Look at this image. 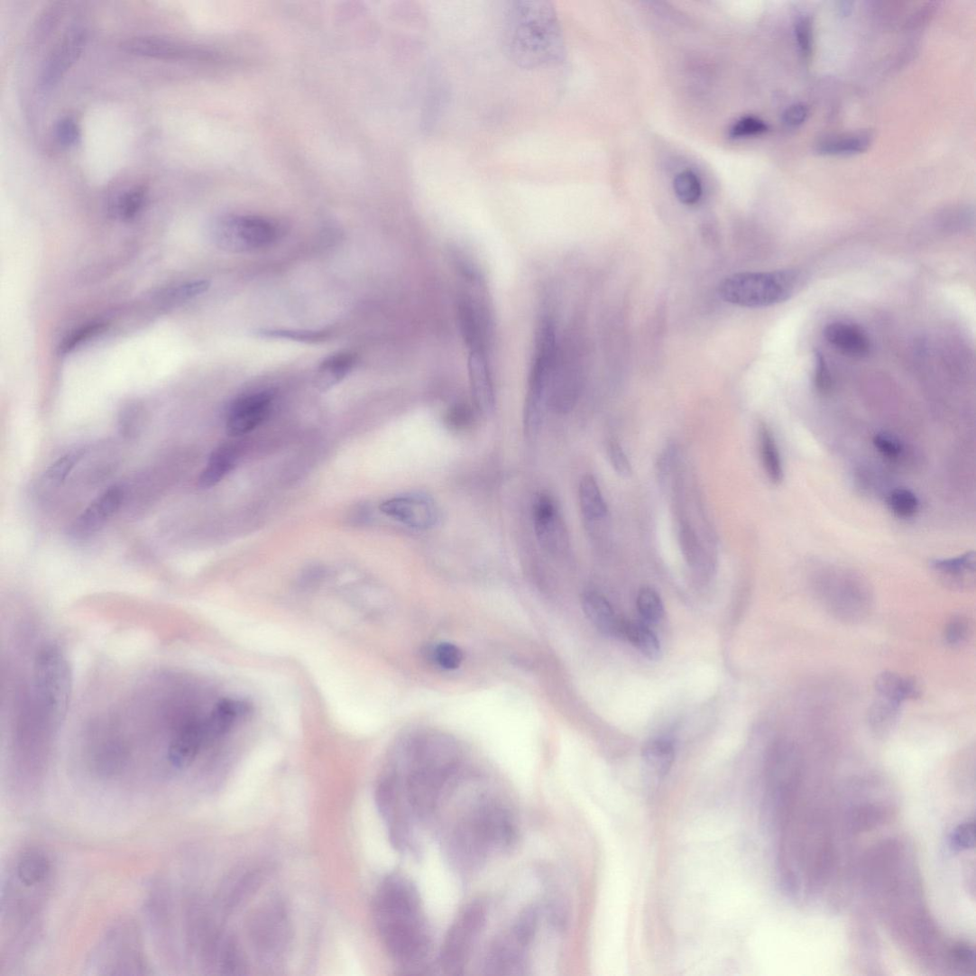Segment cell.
I'll return each mask as SVG.
<instances>
[{"label":"cell","instance_id":"1","mask_svg":"<svg viewBox=\"0 0 976 976\" xmlns=\"http://www.w3.org/2000/svg\"><path fill=\"white\" fill-rule=\"evenodd\" d=\"M69 670L58 648L40 649L19 697L14 744L31 763L43 759L59 729L69 691Z\"/></svg>","mask_w":976,"mask_h":976},{"label":"cell","instance_id":"2","mask_svg":"<svg viewBox=\"0 0 976 976\" xmlns=\"http://www.w3.org/2000/svg\"><path fill=\"white\" fill-rule=\"evenodd\" d=\"M373 916L387 953L407 969L423 967L432 951V935L416 885L405 875L387 878L376 895Z\"/></svg>","mask_w":976,"mask_h":976},{"label":"cell","instance_id":"3","mask_svg":"<svg viewBox=\"0 0 976 976\" xmlns=\"http://www.w3.org/2000/svg\"><path fill=\"white\" fill-rule=\"evenodd\" d=\"M516 839V824L508 807L494 797L482 796L466 805L443 840L453 868L468 875L480 870L492 855L510 850Z\"/></svg>","mask_w":976,"mask_h":976},{"label":"cell","instance_id":"4","mask_svg":"<svg viewBox=\"0 0 976 976\" xmlns=\"http://www.w3.org/2000/svg\"><path fill=\"white\" fill-rule=\"evenodd\" d=\"M506 38L515 60L526 66L557 60L561 33L553 8L547 3H516L507 14Z\"/></svg>","mask_w":976,"mask_h":976},{"label":"cell","instance_id":"5","mask_svg":"<svg viewBox=\"0 0 976 976\" xmlns=\"http://www.w3.org/2000/svg\"><path fill=\"white\" fill-rule=\"evenodd\" d=\"M799 276L795 272H741L723 280L721 298L733 306L760 308L780 304L792 297Z\"/></svg>","mask_w":976,"mask_h":976},{"label":"cell","instance_id":"6","mask_svg":"<svg viewBox=\"0 0 976 976\" xmlns=\"http://www.w3.org/2000/svg\"><path fill=\"white\" fill-rule=\"evenodd\" d=\"M539 907L521 912L511 929L495 938L488 948L483 970L492 975H524L529 969V951L539 924Z\"/></svg>","mask_w":976,"mask_h":976},{"label":"cell","instance_id":"7","mask_svg":"<svg viewBox=\"0 0 976 976\" xmlns=\"http://www.w3.org/2000/svg\"><path fill=\"white\" fill-rule=\"evenodd\" d=\"M558 348L553 319L546 316L542 318L536 333L535 351L526 399L524 424L529 437H534L543 423L545 410L548 409V384Z\"/></svg>","mask_w":976,"mask_h":976},{"label":"cell","instance_id":"8","mask_svg":"<svg viewBox=\"0 0 976 976\" xmlns=\"http://www.w3.org/2000/svg\"><path fill=\"white\" fill-rule=\"evenodd\" d=\"M487 919V907L474 901L462 908L445 938L437 966L444 974L459 975L469 961Z\"/></svg>","mask_w":976,"mask_h":976},{"label":"cell","instance_id":"9","mask_svg":"<svg viewBox=\"0 0 976 976\" xmlns=\"http://www.w3.org/2000/svg\"><path fill=\"white\" fill-rule=\"evenodd\" d=\"M209 234L217 248L238 254L271 246L278 237V230L271 222L259 216L243 215L217 217L212 223Z\"/></svg>","mask_w":976,"mask_h":976},{"label":"cell","instance_id":"10","mask_svg":"<svg viewBox=\"0 0 976 976\" xmlns=\"http://www.w3.org/2000/svg\"><path fill=\"white\" fill-rule=\"evenodd\" d=\"M816 594L824 611L848 625L861 624L872 612L871 593L863 582L852 577L824 579L817 585Z\"/></svg>","mask_w":976,"mask_h":976},{"label":"cell","instance_id":"11","mask_svg":"<svg viewBox=\"0 0 976 976\" xmlns=\"http://www.w3.org/2000/svg\"><path fill=\"white\" fill-rule=\"evenodd\" d=\"M97 959H104V970L111 974H138L145 969L142 945L137 929L129 922L115 925L106 935L97 951Z\"/></svg>","mask_w":976,"mask_h":976},{"label":"cell","instance_id":"12","mask_svg":"<svg viewBox=\"0 0 976 976\" xmlns=\"http://www.w3.org/2000/svg\"><path fill=\"white\" fill-rule=\"evenodd\" d=\"M381 511L409 528L427 530L440 520V509L428 494L413 493L384 501Z\"/></svg>","mask_w":976,"mask_h":976},{"label":"cell","instance_id":"13","mask_svg":"<svg viewBox=\"0 0 976 976\" xmlns=\"http://www.w3.org/2000/svg\"><path fill=\"white\" fill-rule=\"evenodd\" d=\"M534 530L542 548L551 554L568 548V535L558 506L548 493L535 496L532 506Z\"/></svg>","mask_w":976,"mask_h":976},{"label":"cell","instance_id":"14","mask_svg":"<svg viewBox=\"0 0 976 976\" xmlns=\"http://www.w3.org/2000/svg\"><path fill=\"white\" fill-rule=\"evenodd\" d=\"M87 42V30L77 27L67 32L44 63L41 76L42 88L50 89L56 86L78 60Z\"/></svg>","mask_w":976,"mask_h":976},{"label":"cell","instance_id":"15","mask_svg":"<svg viewBox=\"0 0 976 976\" xmlns=\"http://www.w3.org/2000/svg\"><path fill=\"white\" fill-rule=\"evenodd\" d=\"M273 399L272 392L262 391L235 400L228 411V434L243 436L258 428L271 412Z\"/></svg>","mask_w":976,"mask_h":976},{"label":"cell","instance_id":"16","mask_svg":"<svg viewBox=\"0 0 976 976\" xmlns=\"http://www.w3.org/2000/svg\"><path fill=\"white\" fill-rule=\"evenodd\" d=\"M124 493L120 486L108 488L102 495L96 498L74 521L70 533L77 539L97 533L122 507Z\"/></svg>","mask_w":976,"mask_h":976},{"label":"cell","instance_id":"17","mask_svg":"<svg viewBox=\"0 0 976 976\" xmlns=\"http://www.w3.org/2000/svg\"><path fill=\"white\" fill-rule=\"evenodd\" d=\"M459 327L469 351H487L491 322L485 308L476 299L463 294L457 301Z\"/></svg>","mask_w":976,"mask_h":976},{"label":"cell","instance_id":"18","mask_svg":"<svg viewBox=\"0 0 976 976\" xmlns=\"http://www.w3.org/2000/svg\"><path fill=\"white\" fill-rule=\"evenodd\" d=\"M468 373L477 410L485 416L492 414L495 407V393L487 351H469Z\"/></svg>","mask_w":976,"mask_h":976},{"label":"cell","instance_id":"19","mask_svg":"<svg viewBox=\"0 0 976 976\" xmlns=\"http://www.w3.org/2000/svg\"><path fill=\"white\" fill-rule=\"evenodd\" d=\"M824 335L832 346L846 356L864 358L870 354V338L866 332L856 325L833 322L824 328Z\"/></svg>","mask_w":976,"mask_h":976},{"label":"cell","instance_id":"20","mask_svg":"<svg viewBox=\"0 0 976 976\" xmlns=\"http://www.w3.org/2000/svg\"><path fill=\"white\" fill-rule=\"evenodd\" d=\"M582 607L588 621L602 634L621 639L625 619L616 614L607 599L595 592H586L582 596Z\"/></svg>","mask_w":976,"mask_h":976},{"label":"cell","instance_id":"21","mask_svg":"<svg viewBox=\"0 0 976 976\" xmlns=\"http://www.w3.org/2000/svg\"><path fill=\"white\" fill-rule=\"evenodd\" d=\"M124 48L133 55L161 60H188L199 55L195 49L154 37L130 39L124 42Z\"/></svg>","mask_w":976,"mask_h":976},{"label":"cell","instance_id":"22","mask_svg":"<svg viewBox=\"0 0 976 976\" xmlns=\"http://www.w3.org/2000/svg\"><path fill=\"white\" fill-rule=\"evenodd\" d=\"M357 362L354 353L341 351L326 358L316 370L314 385L326 392L340 383L352 372Z\"/></svg>","mask_w":976,"mask_h":976},{"label":"cell","instance_id":"23","mask_svg":"<svg viewBox=\"0 0 976 976\" xmlns=\"http://www.w3.org/2000/svg\"><path fill=\"white\" fill-rule=\"evenodd\" d=\"M874 689L877 695L900 704L921 696V688L915 679L891 671L880 673L874 682Z\"/></svg>","mask_w":976,"mask_h":976},{"label":"cell","instance_id":"24","mask_svg":"<svg viewBox=\"0 0 976 976\" xmlns=\"http://www.w3.org/2000/svg\"><path fill=\"white\" fill-rule=\"evenodd\" d=\"M51 871L49 857L38 849L23 852L16 863L15 874L19 881L27 888L42 884Z\"/></svg>","mask_w":976,"mask_h":976},{"label":"cell","instance_id":"25","mask_svg":"<svg viewBox=\"0 0 976 976\" xmlns=\"http://www.w3.org/2000/svg\"><path fill=\"white\" fill-rule=\"evenodd\" d=\"M902 704L877 695L870 706L867 721L869 728L875 735L885 737L897 727Z\"/></svg>","mask_w":976,"mask_h":976},{"label":"cell","instance_id":"26","mask_svg":"<svg viewBox=\"0 0 976 976\" xmlns=\"http://www.w3.org/2000/svg\"><path fill=\"white\" fill-rule=\"evenodd\" d=\"M871 143L870 133L857 132L824 139L818 143L816 151L826 156L856 155L866 152Z\"/></svg>","mask_w":976,"mask_h":976},{"label":"cell","instance_id":"27","mask_svg":"<svg viewBox=\"0 0 976 976\" xmlns=\"http://www.w3.org/2000/svg\"><path fill=\"white\" fill-rule=\"evenodd\" d=\"M235 463H237V451L235 447L228 445L218 447L212 452L207 466L199 476V485L210 488L220 483L231 473Z\"/></svg>","mask_w":976,"mask_h":976},{"label":"cell","instance_id":"28","mask_svg":"<svg viewBox=\"0 0 976 976\" xmlns=\"http://www.w3.org/2000/svg\"><path fill=\"white\" fill-rule=\"evenodd\" d=\"M621 639H624L651 661L661 658V645L658 636L646 622L625 619Z\"/></svg>","mask_w":976,"mask_h":976},{"label":"cell","instance_id":"29","mask_svg":"<svg viewBox=\"0 0 976 976\" xmlns=\"http://www.w3.org/2000/svg\"><path fill=\"white\" fill-rule=\"evenodd\" d=\"M580 508L588 523H598L608 517L609 510L597 481L593 475H585L579 486Z\"/></svg>","mask_w":976,"mask_h":976},{"label":"cell","instance_id":"30","mask_svg":"<svg viewBox=\"0 0 976 976\" xmlns=\"http://www.w3.org/2000/svg\"><path fill=\"white\" fill-rule=\"evenodd\" d=\"M643 760L654 776L664 778L675 762L676 750L667 738L651 739L643 748Z\"/></svg>","mask_w":976,"mask_h":976},{"label":"cell","instance_id":"31","mask_svg":"<svg viewBox=\"0 0 976 976\" xmlns=\"http://www.w3.org/2000/svg\"><path fill=\"white\" fill-rule=\"evenodd\" d=\"M759 442L765 473L771 483L779 484L784 478L783 464L776 437L766 424L760 427Z\"/></svg>","mask_w":976,"mask_h":976},{"label":"cell","instance_id":"32","mask_svg":"<svg viewBox=\"0 0 976 976\" xmlns=\"http://www.w3.org/2000/svg\"><path fill=\"white\" fill-rule=\"evenodd\" d=\"M933 567L953 585L964 587L970 585L974 572V555L966 553L956 558L936 560Z\"/></svg>","mask_w":976,"mask_h":976},{"label":"cell","instance_id":"33","mask_svg":"<svg viewBox=\"0 0 976 976\" xmlns=\"http://www.w3.org/2000/svg\"><path fill=\"white\" fill-rule=\"evenodd\" d=\"M87 448H77L67 452L62 457L50 465L44 474V482L51 487H59L70 475L75 466L87 456Z\"/></svg>","mask_w":976,"mask_h":976},{"label":"cell","instance_id":"34","mask_svg":"<svg viewBox=\"0 0 976 976\" xmlns=\"http://www.w3.org/2000/svg\"><path fill=\"white\" fill-rule=\"evenodd\" d=\"M637 609L642 621L649 626L658 624L665 613L664 603L660 595L649 586L643 587L639 592Z\"/></svg>","mask_w":976,"mask_h":976},{"label":"cell","instance_id":"35","mask_svg":"<svg viewBox=\"0 0 976 976\" xmlns=\"http://www.w3.org/2000/svg\"><path fill=\"white\" fill-rule=\"evenodd\" d=\"M888 508L891 513L900 519L914 517L919 509V501L916 495L906 488H897L887 497Z\"/></svg>","mask_w":976,"mask_h":976},{"label":"cell","instance_id":"36","mask_svg":"<svg viewBox=\"0 0 976 976\" xmlns=\"http://www.w3.org/2000/svg\"><path fill=\"white\" fill-rule=\"evenodd\" d=\"M673 189L678 199L686 206H694L698 203L702 197V184L699 178L692 171L686 170L679 173Z\"/></svg>","mask_w":976,"mask_h":976},{"label":"cell","instance_id":"37","mask_svg":"<svg viewBox=\"0 0 976 976\" xmlns=\"http://www.w3.org/2000/svg\"><path fill=\"white\" fill-rule=\"evenodd\" d=\"M679 536L683 554L688 565L697 569L704 567V551L694 529L687 523H682Z\"/></svg>","mask_w":976,"mask_h":976},{"label":"cell","instance_id":"38","mask_svg":"<svg viewBox=\"0 0 976 976\" xmlns=\"http://www.w3.org/2000/svg\"><path fill=\"white\" fill-rule=\"evenodd\" d=\"M209 286L210 283L207 281H192L176 285L175 288L168 290L161 297L168 306L180 305L182 302L204 294L208 290Z\"/></svg>","mask_w":976,"mask_h":976},{"label":"cell","instance_id":"39","mask_svg":"<svg viewBox=\"0 0 976 976\" xmlns=\"http://www.w3.org/2000/svg\"><path fill=\"white\" fill-rule=\"evenodd\" d=\"M145 191L143 189H131L115 201L113 211L116 216L130 221L136 216L143 207Z\"/></svg>","mask_w":976,"mask_h":976},{"label":"cell","instance_id":"40","mask_svg":"<svg viewBox=\"0 0 976 976\" xmlns=\"http://www.w3.org/2000/svg\"><path fill=\"white\" fill-rule=\"evenodd\" d=\"M258 335L267 339H283L307 344L323 343L329 338L326 331L262 329L258 331Z\"/></svg>","mask_w":976,"mask_h":976},{"label":"cell","instance_id":"41","mask_svg":"<svg viewBox=\"0 0 976 976\" xmlns=\"http://www.w3.org/2000/svg\"><path fill=\"white\" fill-rule=\"evenodd\" d=\"M105 329L106 324L93 323L75 330L70 335L67 336L63 342L60 344V354H69V353L73 352L78 346L86 344L87 342L95 338L97 335L104 332Z\"/></svg>","mask_w":976,"mask_h":976},{"label":"cell","instance_id":"42","mask_svg":"<svg viewBox=\"0 0 976 976\" xmlns=\"http://www.w3.org/2000/svg\"><path fill=\"white\" fill-rule=\"evenodd\" d=\"M971 626L968 618L963 615H955L949 621L944 639L951 647H961L968 641L971 635Z\"/></svg>","mask_w":976,"mask_h":976},{"label":"cell","instance_id":"43","mask_svg":"<svg viewBox=\"0 0 976 976\" xmlns=\"http://www.w3.org/2000/svg\"><path fill=\"white\" fill-rule=\"evenodd\" d=\"M796 36L800 54L805 60H809L814 51V23L811 16H800L796 25Z\"/></svg>","mask_w":976,"mask_h":976},{"label":"cell","instance_id":"44","mask_svg":"<svg viewBox=\"0 0 976 976\" xmlns=\"http://www.w3.org/2000/svg\"><path fill=\"white\" fill-rule=\"evenodd\" d=\"M433 655L436 663L447 670L457 669L464 658L462 650L457 646L449 643L437 646Z\"/></svg>","mask_w":976,"mask_h":976},{"label":"cell","instance_id":"45","mask_svg":"<svg viewBox=\"0 0 976 976\" xmlns=\"http://www.w3.org/2000/svg\"><path fill=\"white\" fill-rule=\"evenodd\" d=\"M769 130L768 124L754 116H746L733 124L730 131L732 139H743L759 136Z\"/></svg>","mask_w":976,"mask_h":976},{"label":"cell","instance_id":"46","mask_svg":"<svg viewBox=\"0 0 976 976\" xmlns=\"http://www.w3.org/2000/svg\"><path fill=\"white\" fill-rule=\"evenodd\" d=\"M142 410L134 406L128 407L121 413L120 418V428L122 434L133 439L137 437L143 428V414Z\"/></svg>","mask_w":976,"mask_h":976},{"label":"cell","instance_id":"47","mask_svg":"<svg viewBox=\"0 0 976 976\" xmlns=\"http://www.w3.org/2000/svg\"><path fill=\"white\" fill-rule=\"evenodd\" d=\"M608 456L613 469L621 477H630L632 474L631 464L624 449L614 440L608 446Z\"/></svg>","mask_w":976,"mask_h":976},{"label":"cell","instance_id":"48","mask_svg":"<svg viewBox=\"0 0 976 976\" xmlns=\"http://www.w3.org/2000/svg\"><path fill=\"white\" fill-rule=\"evenodd\" d=\"M56 138L64 146H73L80 138V130L72 117H63L56 125Z\"/></svg>","mask_w":976,"mask_h":976},{"label":"cell","instance_id":"49","mask_svg":"<svg viewBox=\"0 0 976 976\" xmlns=\"http://www.w3.org/2000/svg\"><path fill=\"white\" fill-rule=\"evenodd\" d=\"M873 445L889 459H897L901 456L903 446L898 437L887 433H879L873 437Z\"/></svg>","mask_w":976,"mask_h":976},{"label":"cell","instance_id":"50","mask_svg":"<svg viewBox=\"0 0 976 976\" xmlns=\"http://www.w3.org/2000/svg\"><path fill=\"white\" fill-rule=\"evenodd\" d=\"M952 846L954 850L964 851L974 848V822H967L959 826L951 838Z\"/></svg>","mask_w":976,"mask_h":976},{"label":"cell","instance_id":"51","mask_svg":"<svg viewBox=\"0 0 976 976\" xmlns=\"http://www.w3.org/2000/svg\"><path fill=\"white\" fill-rule=\"evenodd\" d=\"M815 386L821 393H827L831 390L832 380L828 366L821 354H815Z\"/></svg>","mask_w":976,"mask_h":976},{"label":"cell","instance_id":"52","mask_svg":"<svg viewBox=\"0 0 976 976\" xmlns=\"http://www.w3.org/2000/svg\"><path fill=\"white\" fill-rule=\"evenodd\" d=\"M809 115V110L804 105H795L788 107L783 114V123L790 128L802 125Z\"/></svg>","mask_w":976,"mask_h":976},{"label":"cell","instance_id":"53","mask_svg":"<svg viewBox=\"0 0 976 976\" xmlns=\"http://www.w3.org/2000/svg\"><path fill=\"white\" fill-rule=\"evenodd\" d=\"M473 419V415L469 410L465 407H456L451 410L447 417V422L449 428L454 429H464L468 427Z\"/></svg>","mask_w":976,"mask_h":976},{"label":"cell","instance_id":"54","mask_svg":"<svg viewBox=\"0 0 976 976\" xmlns=\"http://www.w3.org/2000/svg\"><path fill=\"white\" fill-rule=\"evenodd\" d=\"M953 962L963 967H974V952L967 945L959 944L952 951Z\"/></svg>","mask_w":976,"mask_h":976}]
</instances>
